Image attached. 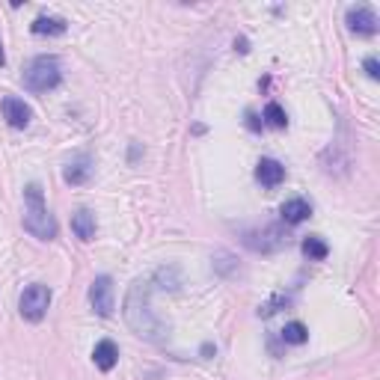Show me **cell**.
Returning <instances> with one entry per match:
<instances>
[{
    "label": "cell",
    "mask_w": 380,
    "mask_h": 380,
    "mask_svg": "<svg viewBox=\"0 0 380 380\" xmlns=\"http://www.w3.org/2000/svg\"><path fill=\"white\" fill-rule=\"evenodd\" d=\"M125 324L146 342H164L170 336V324H166L158 312L152 309V288L149 279H134L128 294H125V306H122Z\"/></svg>",
    "instance_id": "cell-1"
},
{
    "label": "cell",
    "mask_w": 380,
    "mask_h": 380,
    "mask_svg": "<svg viewBox=\"0 0 380 380\" xmlns=\"http://www.w3.org/2000/svg\"><path fill=\"white\" fill-rule=\"evenodd\" d=\"M24 229L39 241L57 238V220H54L48 205H45L39 184H27V190H24Z\"/></svg>",
    "instance_id": "cell-2"
},
{
    "label": "cell",
    "mask_w": 380,
    "mask_h": 380,
    "mask_svg": "<svg viewBox=\"0 0 380 380\" xmlns=\"http://www.w3.org/2000/svg\"><path fill=\"white\" fill-rule=\"evenodd\" d=\"M63 81V65L57 57H36L24 72V86L30 93H51Z\"/></svg>",
    "instance_id": "cell-3"
},
{
    "label": "cell",
    "mask_w": 380,
    "mask_h": 380,
    "mask_svg": "<svg viewBox=\"0 0 380 380\" xmlns=\"http://www.w3.org/2000/svg\"><path fill=\"white\" fill-rule=\"evenodd\" d=\"M48 306H51V288L42 285V283H33L21 292V300H18V312L24 321H42L48 315Z\"/></svg>",
    "instance_id": "cell-4"
},
{
    "label": "cell",
    "mask_w": 380,
    "mask_h": 380,
    "mask_svg": "<svg viewBox=\"0 0 380 380\" xmlns=\"http://www.w3.org/2000/svg\"><path fill=\"white\" fill-rule=\"evenodd\" d=\"M89 303L102 318H110L116 309V297H113V279L110 276H95L89 285Z\"/></svg>",
    "instance_id": "cell-5"
},
{
    "label": "cell",
    "mask_w": 380,
    "mask_h": 380,
    "mask_svg": "<svg viewBox=\"0 0 380 380\" xmlns=\"http://www.w3.org/2000/svg\"><path fill=\"white\" fill-rule=\"evenodd\" d=\"M377 15H374V9H368V6H351L348 9V27L356 33V36H374L377 33Z\"/></svg>",
    "instance_id": "cell-6"
},
{
    "label": "cell",
    "mask_w": 380,
    "mask_h": 380,
    "mask_svg": "<svg viewBox=\"0 0 380 380\" xmlns=\"http://www.w3.org/2000/svg\"><path fill=\"white\" fill-rule=\"evenodd\" d=\"M0 110H3V119H6L13 128H27L30 119H33L30 107L21 102V98H15V95H6L3 102H0Z\"/></svg>",
    "instance_id": "cell-7"
},
{
    "label": "cell",
    "mask_w": 380,
    "mask_h": 380,
    "mask_svg": "<svg viewBox=\"0 0 380 380\" xmlns=\"http://www.w3.org/2000/svg\"><path fill=\"white\" fill-rule=\"evenodd\" d=\"M255 178H259L262 187H276V184L285 182V166L276 158H262L255 164Z\"/></svg>",
    "instance_id": "cell-8"
},
{
    "label": "cell",
    "mask_w": 380,
    "mask_h": 380,
    "mask_svg": "<svg viewBox=\"0 0 380 380\" xmlns=\"http://www.w3.org/2000/svg\"><path fill=\"white\" fill-rule=\"evenodd\" d=\"M89 175H93V158H89V155H77V158H72L63 170L65 184H86Z\"/></svg>",
    "instance_id": "cell-9"
},
{
    "label": "cell",
    "mask_w": 380,
    "mask_h": 380,
    "mask_svg": "<svg viewBox=\"0 0 380 380\" xmlns=\"http://www.w3.org/2000/svg\"><path fill=\"white\" fill-rule=\"evenodd\" d=\"M93 363H95V368H102V372L116 368V363H119V345L113 339H102L93 348Z\"/></svg>",
    "instance_id": "cell-10"
},
{
    "label": "cell",
    "mask_w": 380,
    "mask_h": 380,
    "mask_svg": "<svg viewBox=\"0 0 380 380\" xmlns=\"http://www.w3.org/2000/svg\"><path fill=\"white\" fill-rule=\"evenodd\" d=\"M279 214H283V220L288 223V226H297V223H303L312 217V205L306 203V199H288V203H283V208H279Z\"/></svg>",
    "instance_id": "cell-11"
},
{
    "label": "cell",
    "mask_w": 380,
    "mask_h": 380,
    "mask_svg": "<svg viewBox=\"0 0 380 380\" xmlns=\"http://www.w3.org/2000/svg\"><path fill=\"white\" fill-rule=\"evenodd\" d=\"M72 232L81 241H93L95 238V214H93V211H89V208L77 211V214L72 217Z\"/></svg>",
    "instance_id": "cell-12"
},
{
    "label": "cell",
    "mask_w": 380,
    "mask_h": 380,
    "mask_svg": "<svg viewBox=\"0 0 380 380\" xmlns=\"http://www.w3.org/2000/svg\"><path fill=\"white\" fill-rule=\"evenodd\" d=\"M36 36H63L65 30H69V24H65L63 18L57 15H39L36 21H33V27H30Z\"/></svg>",
    "instance_id": "cell-13"
},
{
    "label": "cell",
    "mask_w": 380,
    "mask_h": 380,
    "mask_svg": "<svg viewBox=\"0 0 380 380\" xmlns=\"http://www.w3.org/2000/svg\"><path fill=\"white\" fill-rule=\"evenodd\" d=\"M300 250H303V255L309 262H324L330 255V247H327V241L318 238V235H306L303 244H300Z\"/></svg>",
    "instance_id": "cell-14"
},
{
    "label": "cell",
    "mask_w": 380,
    "mask_h": 380,
    "mask_svg": "<svg viewBox=\"0 0 380 380\" xmlns=\"http://www.w3.org/2000/svg\"><path fill=\"white\" fill-rule=\"evenodd\" d=\"M279 336H283V342H285V345H303V342L309 339V330H306V324L292 321V324H285Z\"/></svg>",
    "instance_id": "cell-15"
},
{
    "label": "cell",
    "mask_w": 380,
    "mask_h": 380,
    "mask_svg": "<svg viewBox=\"0 0 380 380\" xmlns=\"http://www.w3.org/2000/svg\"><path fill=\"white\" fill-rule=\"evenodd\" d=\"M262 125H271V128H285L288 125V116H285V110H283V104H276V102H271L264 107V122Z\"/></svg>",
    "instance_id": "cell-16"
},
{
    "label": "cell",
    "mask_w": 380,
    "mask_h": 380,
    "mask_svg": "<svg viewBox=\"0 0 380 380\" xmlns=\"http://www.w3.org/2000/svg\"><path fill=\"white\" fill-rule=\"evenodd\" d=\"M288 303H292V300H288L285 294H276V297L271 300V303L259 306V318H271V315H276V312L283 309V306H288Z\"/></svg>",
    "instance_id": "cell-17"
},
{
    "label": "cell",
    "mask_w": 380,
    "mask_h": 380,
    "mask_svg": "<svg viewBox=\"0 0 380 380\" xmlns=\"http://www.w3.org/2000/svg\"><path fill=\"white\" fill-rule=\"evenodd\" d=\"M363 69H365V74L372 77V81H377V77H380V63H377V57H365Z\"/></svg>",
    "instance_id": "cell-18"
},
{
    "label": "cell",
    "mask_w": 380,
    "mask_h": 380,
    "mask_svg": "<svg viewBox=\"0 0 380 380\" xmlns=\"http://www.w3.org/2000/svg\"><path fill=\"white\" fill-rule=\"evenodd\" d=\"M247 128L250 131H262V122H259V116H255L253 110H247Z\"/></svg>",
    "instance_id": "cell-19"
},
{
    "label": "cell",
    "mask_w": 380,
    "mask_h": 380,
    "mask_svg": "<svg viewBox=\"0 0 380 380\" xmlns=\"http://www.w3.org/2000/svg\"><path fill=\"white\" fill-rule=\"evenodd\" d=\"M235 48H238L241 54H247L250 48H247V39H238V42H235Z\"/></svg>",
    "instance_id": "cell-20"
},
{
    "label": "cell",
    "mask_w": 380,
    "mask_h": 380,
    "mask_svg": "<svg viewBox=\"0 0 380 380\" xmlns=\"http://www.w3.org/2000/svg\"><path fill=\"white\" fill-rule=\"evenodd\" d=\"M6 63V54H3V42H0V65Z\"/></svg>",
    "instance_id": "cell-21"
}]
</instances>
